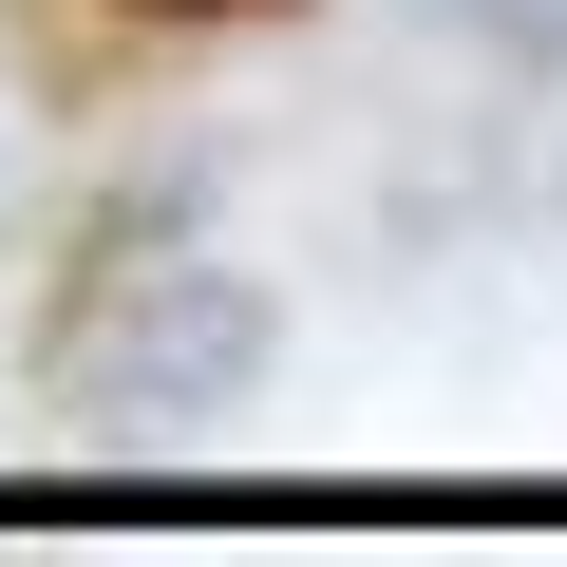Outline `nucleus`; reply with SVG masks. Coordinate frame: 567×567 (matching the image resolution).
Listing matches in <instances>:
<instances>
[{"instance_id":"f257e3e1","label":"nucleus","mask_w":567,"mask_h":567,"mask_svg":"<svg viewBox=\"0 0 567 567\" xmlns=\"http://www.w3.org/2000/svg\"><path fill=\"white\" fill-rule=\"evenodd\" d=\"M265 360H284V303L227 246H189V171H152L39 303V398L76 435H208L265 398Z\"/></svg>"},{"instance_id":"f03ea898","label":"nucleus","mask_w":567,"mask_h":567,"mask_svg":"<svg viewBox=\"0 0 567 567\" xmlns=\"http://www.w3.org/2000/svg\"><path fill=\"white\" fill-rule=\"evenodd\" d=\"M435 39H492V58H567V0H398Z\"/></svg>"},{"instance_id":"7ed1b4c3","label":"nucleus","mask_w":567,"mask_h":567,"mask_svg":"<svg viewBox=\"0 0 567 567\" xmlns=\"http://www.w3.org/2000/svg\"><path fill=\"white\" fill-rule=\"evenodd\" d=\"M114 20H171V39H208V20H284V0H114Z\"/></svg>"}]
</instances>
